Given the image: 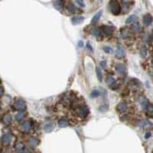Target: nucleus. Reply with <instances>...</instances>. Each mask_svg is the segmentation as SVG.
I'll use <instances>...</instances> for the list:
<instances>
[{
  "instance_id": "obj_1",
  "label": "nucleus",
  "mask_w": 153,
  "mask_h": 153,
  "mask_svg": "<svg viewBox=\"0 0 153 153\" xmlns=\"http://www.w3.org/2000/svg\"><path fill=\"white\" fill-rule=\"evenodd\" d=\"M75 112L78 117L85 118L89 115V109L84 104H80L77 107L75 108Z\"/></svg>"
},
{
  "instance_id": "obj_2",
  "label": "nucleus",
  "mask_w": 153,
  "mask_h": 153,
  "mask_svg": "<svg viewBox=\"0 0 153 153\" xmlns=\"http://www.w3.org/2000/svg\"><path fill=\"white\" fill-rule=\"evenodd\" d=\"M109 9L113 15H119L121 12V6L116 1H111L109 2Z\"/></svg>"
},
{
  "instance_id": "obj_3",
  "label": "nucleus",
  "mask_w": 153,
  "mask_h": 153,
  "mask_svg": "<svg viewBox=\"0 0 153 153\" xmlns=\"http://www.w3.org/2000/svg\"><path fill=\"white\" fill-rule=\"evenodd\" d=\"M100 31H101V32H103L106 36H110L112 35L113 31H115V28L109 25H104L101 28V30Z\"/></svg>"
},
{
  "instance_id": "obj_4",
  "label": "nucleus",
  "mask_w": 153,
  "mask_h": 153,
  "mask_svg": "<svg viewBox=\"0 0 153 153\" xmlns=\"http://www.w3.org/2000/svg\"><path fill=\"white\" fill-rule=\"evenodd\" d=\"M15 106L18 110H20L21 112L24 111L26 109V103L22 99H18L15 103Z\"/></svg>"
},
{
  "instance_id": "obj_5",
  "label": "nucleus",
  "mask_w": 153,
  "mask_h": 153,
  "mask_svg": "<svg viewBox=\"0 0 153 153\" xmlns=\"http://www.w3.org/2000/svg\"><path fill=\"white\" fill-rule=\"evenodd\" d=\"M15 151H16L17 153H29L28 149L24 145L23 143H22V142L18 143L16 145H15Z\"/></svg>"
},
{
  "instance_id": "obj_6",
  "label": "nucleus",
  "mask_w": 153,
  "mask_h": 153,
  "mask_svg": "<svg viewBox=\"0 0 153 153\" xmlns=\"http://www.w3.org/2000/svg\"><path fill=\"white\" fill-rule=\"evenodd\" d=\"M127 109H128V104H127V103L125 102V101L120 102L118 104L117 107V111L119 112V113H124V112L126 111V110H127Z\"/></svg>"
},
{
  "instance_id": "obj_7",
  "label": "nucleus",
  "mask_w": 153,
  "mask_h": 153,
  "mask_svg": "<svg viewBox=\"0 0 153 153\" xmlns=\"http://www.w3.org/2000/svg\"><path fill=\"white\" fill-rule=\"evenodd\" d=\"M31 128H32V124L28 121H25L21 126V129L23 132H28L31 129Z\"/></svg>"
},
{
  "instance_id": "obj_8",
  "label": "nucleus",
  "mask_w": 153,
  "mask_h": 153,
  "mask_svg": "<svg viewBox=\"0 0 153 153\" xmlns=\"http://www.w3.org/2000/svg\"><path fill=\"white\" fill-rule=\"evenodd\" d=\"M129 87L133 89V90H139L141 87V83L137 81V80H133L131 81L129 83Z\"/></svg>"
},
{
  "instance_id": "obj_9",
  "label": "nucleus",
  "mask_w": 153,
  "mask_h": 153,
  "mask_svg": "<svg viewBox=\"0 0 153 153\" xmlns=\"http://www.w3.org/2000/svg\"><path fill=\"white\" fill-rule=\"evenodd\" d=\"M84 18L83 16H81V15H77V16H74L71 18V22L73 25H78L81 24L83 22Z\"/></svg>"
},
{
  "instance_id": "obj_10",
  "label": "nucleus",
  "mask_w": 153,
  "mask_h": 153,
  "mask_svg": "<svg viewBox=\"0 0 153 153\" xmlns=\"http://www.w3.org/2000/svg\"><path fill=\"white\" fill-rule=\"evenodd\" d=\"M138 20V17L135 15H131L129 16L126 18V25H129V24H133V23H135Z\"/></svg>"
},
{
  "instance_id": "obj_11",
  "label": "nucleus",
  "mask_w": 153,
  "mask_h": 153,
  "mask_svg": "<svg viewBox=\"0 0 153 153\" xmlns=\"http://www.w3.org/2000/svg\"><path fill=\"white\" fill-rule=\"evenodd\" d=\"M11 135L9 134H4L2 137V142H3L4 145H9L10 142H11Z\"/></svg>"
},
{
  "instance_id": "obj_12",
  "label": "nucleus",
  "mask_w": 153,
  "mask_h": 153,
  "mask_svg": "<svg viewBox=\"0 0 153 153\" xmlns=\"http://www.w3.org/2000/svg\"><path fill=\"white\" fill-rule=\"evenodd\" d=\"M116 70H117V71L119 73H120V74H124L126 71V68L125 65H123L122 64H117V66H116Z\"/></svg>"
},
{
  "instance_id": "obj_13",
  "label": "nucleus",
  "mask_w": 153,
  "mask_h": 153,
  "mask_svg": "<svg viewBox=\"0 0 153 153\" xmlns=\"http://www.w3.org/2000/svg\"><path fill=\"white\" fill-rule=\"evenodd\" d=\"M152 15H149V14L145 15V16L143 17V23H144V25L149 26V25H150L152 24Z\"/></svg>"
},
{
  "instance_id": "obj_14",
  "label": "nucleus",
  "mask_w": 153,
  "mask_h": 153,
  "mask_svg": "<svg viewBox=\"0 0 153 153\" xmlns=\"http://www.w3.org/2000/svg\"><path fill=\"white\" fill-rule=\"evenodd\" d=\"M139 126H140L141 128H145V129H146V128L151 127V126H152V123L149 122V121L143 119V120H141L140 122L139 123Z\"/></svg>"
},
{
  "instance_id": "obj_15",
  "label": "nucleus",
  "mask_w": 153,
  "mask_h": 153,
  "mask_svg": "<svg viewBox=\"0 0 153 153\" xmlns=\"http://www.w3.org/2000/svg\"><path fill=\"white\" fill-rule=\"evenodd\" d=\"M121 36H122L123 38H129L132 36V32L131 31L127 29V28H123L121 31Z\"/></svg>"
},
{
  "instance_id": "obj_16",
  "label": "nucleus",
  "mask_w": 153,
  "mask_h": 153,
  "mask_svg": "<svg viewBox=\"0 0 153 153\" xmlns=\"http://www.w3.org/2000/svg\"><path fill=\"white\" fill-rule=\"evenodd\" d=\"M125 54H126L125 50L122 47H119L117 49V51H116V57H123L125 56Z\"/></svg>"
},
{
  "instance_id": "obj_17",
  "label": "nucleus",
  "mask_w": 153,
  "mask_h": 153,
  "mask_svg": "<svg viewBox=\"0 0 153 153\" xmlns=\"http://www.w3.org/2000/svg\"><path fill=\"white\" fill-rule=\"evenodd\" d=\"M106 81H107V83L109 87H112L113 85H114V84L116 83V80L111 76H108L106 79Z\"/></svg>"
},
{
  "instance_id": "obj_18",
  "label": "nucleus",
  "mask_w": 153,
  "mask_h": 153,
  "mask_svg": "<svg viewBox=\"0 0 153 153\" xmlns=\"http://www.w3.org/2000/svg\"><path fill=\"white\" fill-rule=\"evenodd\" d=\"M101 15H102V11H99V12H97V13L93 17L91 22H92V23H96V22H97L98 21H99V19L100 18V17H101Z\"/></svg>"
},
{
  "instance_id": "obj_19",
  "label": "nucleus",
  "mask_w": 153,
  "mask_h": 153,
  "mask_svg": "<svg viewBox=\"0 0 153 153\" xmlns=\"http://www.w3.org/2000/svg\"><path fill=\"white\" fill-rule=\"evenodd\" d=\"M68 125H69V123H68V121L66 119H61L58 121V126L60 127H66Z\"/></svg>"
},
{
  "instance_id": "obj_20",
  "label": "nucleus",
  "mask_w": 153,
  "mask_h": 153,
  "mask_svg": "<svg viewBox=\"0 0 153 153\" xmlns=\"http://www.w3.org/2000/svg\"><path fill=\"white\" fill-rule=\"evenodd\" d=\"M3 122L5 124H9L10 123L12 122V117H11V116L9 115V114H6V115H5L4 117H3Z\"/></svg>"
},
{
  "instance_id": "obj_21",
  "label": "nucleus",
  "mask_w": 153,
  "mask_h": 153,
  "mask_svg": "<svg viewBox=\"0 0 153 153\" xmlns=\"http://www.w3.org/2000/svg\"><path fill=\"white\" fill-rule=\"evenodd\" d=\"M68 10H69V12H72V13H75L77 11V7L73 5V3H69V5H68Z\"/></svg>"
},
{
  "instance_id": "obj_22",
  "label": "nucleus",
  "mask_w": 153,
  "mask_h": 153,
  "mask_svg": "<svg viewBox=\"0 0 153 153\" xmlns=\"http://www.w3.org/2000/svg\"><path fill=\"white\" fill-rule=\"evenodd\" d=\"M96 72H97V76L98 80L99 81H103V73H102L101 69H100L99 67H97V69H96Z\"/></svg>"
},
{
  "instance_id": "obj_23",
  "label": "nucleus",
  "mask_w": 153,
  "mask_h": 153,
  "mask_svg": "<svg viewBox=\"0 0 153 153\" xmlns=\"http://www.w3.org/2000/svg\"><path fill=\"white\" fill-rule=\"evenodd\" d=\"M44 129H45V131L46 132V133H50V132H51L52 130H53V125H52L51 123H48L45 126Z\"/></svg>"
},
{
  "instance_id": "obj_24",
  "label": "nucleus",
  "mask_w": 153,
  "mask_h": 153,
  "mask_svg": "<svg viewBox=\"0 0 153 153\" xmlns=\"http://www.w3.org/2000/svg\"><path fill=\"white\" fill-rule=\"evenodd\" d=\"M133 29L135 32H140L142 30V27L140 24L139 23H134V25H133Z\"/></svg>"
},
{
  "instance_id": "obj_25",
  "label": "nucleus",
  "mask_w": 153,
  "mask_h": 153,
  "mask_svg": "<svg viewBox=\"0 0 153 153\" xmlns=\"http://www.w3.org/2000/svg\"><path fill=\"white\" fill-rule=\"evenodd\" d=\"M15 119L19 122V121L22 120L25 118V113H22V112H19V113H18L16 115H15Z\"/></svg>"
},
{
  "instance_id": "obj_26",
  "label": "nucleus",
  "mask_w": 153,
  "mask_h": 153,
  "mask_svg": "<svg viewBox=\"0 0 153 153\" xmlns=\"http://www.w3.org/2000/svg\"><path fill=\"white\" fill-rule=\"evenodd\" d=\"M147 48L145 47H142L141 50H140V55L142 56V57H145L147 55Z\"/></svg>"
},
{
  "instance_id": "obj_27",
  "label": "nucleus",
  "mask_w": 153,
  "mask_h": 153,
  "mask_svg": "<svg viewBox=\"0 0 153 153\" xmlns=\"http://www.w3.org/2000/svg\"><path fill=\"white\" fill-rule=\"evenodd\" d=\"M63 4H64V2H61V1L55 2V3H54V7L56 9H61L63 7Z\"/></svg>"
},
{
  "instance_id": "obj_28",
  "label": "nucleus",
  "mask_w": 153,
  "mask_h": 153,
  "mask_svg": "<svg viewBox=\"0 0 153 153\" xmlns=\"http://www.w3.org/2000/svg\"><path fill=\"white\" fill-rule=\"evenodd\" d=\"M93 34L96 36V37H100L101 36V31H100L99 28H95V29H93Z\"/></svg>"
},
{
  "instance_id": "obj_29",
  "label": "nucleus",
  "mask_w": 153,
  "mask_h": 153,
  "mask_svg": "<svg viewBox=\"0 0 153 153\" xmlns=\"http://www.w3.org/2000/svg\"><path fill=\"white\" fill-rule=\"evenodd\" d=\"M103 51L106 52V53H107V54H111V53H113L112 47H110L109 46H105V47H103Z\"/></svg>"
},
{
  "instance_id": "obj_30",
  "label": "nucleus",
  "mask_w": 153,
  "mask_h": 153,
  "mask_svg": "<svg viewBox=\"0 0 153 153\" xmlns=\"http://www.w3.org/2000/svg\"><path fill=\"white\" fill-rule=\"evenodd\" d=\"M29 144L32 147H35L37 145V139H35V138H31L30 140H29Z\"/></svg>"
},
{
  "instance_id": "obj_31",
  "label": "nucleus",
  "mask_w": 153,
  "mask_h": 153,
  "mask_svg": "<svg viewBox=\"0 0 153 153\" xmlns=\"http://www.w3.org/2000/svg\"><path fill=\"white\" fill-rule=\"evenodd\" d=\"M99 94H100V93H99V90H93V91L91 92L90 96H91L92 97H97L99 96Z\"/></svg>"
},
{
  "instance_id": "obj_32",
  "label": "nucleus",
  "mask_w": 153,
  "mask_h": 153,
  "mask_svg": "<svg viewBox=\"0 0 153 153\" xmlns=\"http://www.w3.org/2000/svg\"><path fill=\"white\" fill-rule=\"evenodd\" d=\"M76 3L79 6H81L82 8L84 7V2L83 1H81V0H80V1H76Z\"/></svg>"
},
{
  "instance_id": "obj_33",
  "label": "nucleus",
  "mask_w": 153,
  "mask_h": 153,
  "mask_svg": "<svg viewBox=\"0 0 153 153\" xmlns=\"http://www.w3.org/2000/svg\"><path fill=\"white\" fill-rule=\"evenodd\" d=\"M100 66H101L102 67H107V61H100Z\"/></svg>"
},
{
  "instance_id": "obj_34",
  "label": "nucleus",
  "mask_w": 153,
  "mask_h": 153,
  "mask_svg": "<svg viewBox=\"0 0 153 153\" xmlns=\"http://www.w3.org/2000/svg\"><path fill=\"white\" fill-rule=\"evenodd\" d=\"M87 49H88L89 51H93V47L90 46V45L89 43H87Z\"/></svg>"
},
{
  "instance_id": "obj_35",
  "label": "nucleus",
  "mask_w": 153,
  "mask_h": 153,
  "mask_svg": "<svg viewBox=\"0 0 153 153\" xmlns=\"http://www.w3.org/2000/svg\"><path fill=\"white\" fill-rule=\"evenodd\" d=\"M3 93H4V90L2 87H0V97H2Z\"/></svg>"
},
{
  "instance_id": "obj_36",
  "label": "nucleus",
  "mask_w": 153,
  "mask_h": 153,
  "mask_svg": "<svg viewBox=\"0 0 153 153\" xmlns=\"http://www.w3.org/2000/svg\"><path fill=\"white\" fill-rule=\"evenodd\" d=\"M150 136H151L150 133H146V135H145V138H146V139H148V138H149V137H150Z\"/></svg>"
},
{
  "instance_id": "obj_37",
  "label": "nucleus",
  "mask_w": 153,
  "mask_h": 153,
  "mask_svg": "<svg viewBox=\"0 0 153 153\" xmlns=\"http://www.w3.org/2000/svg\"><path fill=\"white\" fill-rule=\"evenodd\" d=\"M80 43H81V44H79V45H81V46L82 47V46H83V42H82V41H81Z\"/></svg>"
},
{
  "instance_id": "obj_38",
  "label": "nucleus",
  "mask_w": 153,
  "mask_h": 153,
  "mask_svg": "<svg viewBox=\"0 0 153 153\" xmlns=\"http://www.w3.org/2000/svg\"><path fill=\"white\" fill-rule=\"evenodd\" d=\"M0 108H1V103H0Z\"/></svg>"
}]
</instances>
